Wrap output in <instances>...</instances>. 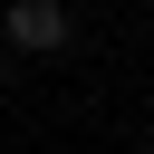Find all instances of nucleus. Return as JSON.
<instances>
[{"label": "nucleus", "mask_w": 154, "mask_h": 154, "mask_svg": "<svg viewBox=\"0 0 154 154\" xmlns=\"http://www.w3.org/2000/svg\"><path fill=\"white\" fill-rule=\"evenodd\" d=\"M0 29H10V48L58 58V48L77 38V10H67V0H10V10H0Z\"/></svg>", "instance_id": "obj_1"}]
</instances>
